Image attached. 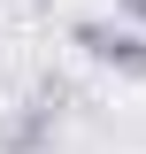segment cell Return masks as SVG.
I'll return each instance as SVG.
<instances>
[{"instance_id": "cell-1", "label": "cell", "mask_w": 146, "mask_h": 154, "mask_svg": "<svg viewBox=\"0 0 146 154\" xmlns=\"http://www.w3.org/2000/svg\"><path fill=\"white\" fill-rule=\"evenodd\" d=\"M69 46L85 62H100V69L131 77V85H146V31L138 23H115V16H77L69 23Z\"/></svg>"}, {"instance_id": "cell-2", "label": "cell", "mask_w": 146, "mask_h": 154, "mask_svg": "<svg viewBox=\"0 0 146 154\" xmlns=\"http://www.w3.org/2000/svg\"><path fill=\"white\" fill-rule=\"evenodd\" d=\"M46 139H54V108H46V100H31L23 116H8V123H0V146H8V154H38Z\"/></svg>"}, {"instance_id": "cell-3", "label": "cell", "mask_w": 146, "mask_h": 154, "mask_svg": "<svg viewBox=\"0 0 146 154\" xmlns=\"http://www.w3.org/2000/svg\"><path fill=\"white\" fill-rule=\"evenodd\" d=\"M115 16H123V23H146V0H115Z\"/></svg>"}]
</instances>
